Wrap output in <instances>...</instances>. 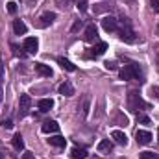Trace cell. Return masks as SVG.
<instances>
[{
	"label": "cell",
	"mask_w": 159,
	"mask_h": 159,
	"mask_svg": "<svg viewBox=\"0 0 159 159\" xmlns=\"http://www.w3.org/2000/svg\"><path fill=\"white\" fill-rule=\"evenodd\" d=\"M120 78L124 80V81H129V80H143V70H141L139 63L124 65V69H120Z\"/></svg>",
	"instance_id": "1"
},
{
	"label": "cell",
	"mask_w": 159,
	"mask_h": 159,
	"mask_svg": "<svg viewBox=\"0 0 159 159\" xmlns=\"http://www.w3.org/2000/svg\"><path fill=\"white\" fill-rule=\"evenodd\" d=\"M128 109L133 111V113H137L141 109H148V104L141 98V94L137 91H129L128 93Z\"/></svg>",
	"instance_id": "2"
},
{
	"label": "cell",
	"mask_w": 159,
	"mask_h": 159,
	"mask_svg": "<svg viewBox=\"0 0 159 159\" xmlns=\"http://www.w3.org/2000/svg\"><path fill=\"white\" fill-rule=\"evenodd\" d=\"M120 35V41H124V43H135V32H133V28H131V24L128 22V19H124V22H122V30L119 32Z\"/></svg>",
	"instance_id": "3"
},
{
	"label": "cell",
	"mask_w": 159,
	"mask_h": 159,
	"mask_svg": "<svg viewBox=\"0 0 159 159\" xmlns=\"http://www.w3.org/2000/svg\"><path fill=\"white\" fill-rule=\"evenodd\" d=\"M102 28L106 30V32H117L119 30V20L115 19V17H104L102 19Z\"/></svg>",
	"instance_id": "4"
},
{
	"label": "cell",
	"mask_w": 159,
	"mask_h": 159,
	"mask_svg": "<svg viewBox=\"0 0 159 159\" xmlns=\"http://www.w3.org/2000/svg\"><path fill=\"white\" fill-rule=\"evenodd\" d=\"M135 141H137L139 144H150L152 133L146 131V129H137V131H135Z\"/></svg>",
	"instance_id": "5"
},
{
	"label": "cell",
	"mask_w": 159,
	"mask_h": 159,
	"mask_svg": "<svg viewBox=\"0 0 159 159\" xmlns=\"http://www.w3.org/2000/svg\"><path fill=\"white\" fill-rule=\"evenodd\" d=\"M22 46H24V50H26L28 54H35L37 48H39V41H37V37H26Z\"/></svg>",
	"instance_id": "6"
},
{
	"label": "cell",
	"mask_w": 159,
	"mask_h": 159,
	"mask_svg": "<svg viewBox=\"0 0 159 159\" xmlns=\"http://www.w3.org/2000/svg\"><path fill=\"white\" fill-rule=\"evenodd\" d=\"M41 129H43V133H57L59 131V124L56 120H46V122H43Z\"/></svg>",
	"instance_id": "7"
},
{
	"label": "cell",
	"mask_w": 159,
	"mask_h": 159,
	"mask_svg": "<svg viewBox=\"0 0 159 159\" xmlns=\"http://www.w3.org/2000/svg\"><path fill=\"white\" fill-rule=\"evenodd\" d=\"M56 19H57V15H56V13L46 11V13H43V15H41V19H39V20H41V26H43V28H46V26H48V24H52Z\"/></svg>",
	"instance_id": "8"
},
{
	"label": "cell",
	"mask_w": 159,
	"mask_h": 159,
	"mask_svg": "<svg viewBox=\"0 0 159 159\" xmlns=\"http://www.w3.org/2000/svg\"><path fill=\"white\" fill-rule=\"evenodd\" d=\"M35 72L39 76H43V78H50L52 76V69L48 65H44V63H35Z\"/></svg>",
	"instance_id": "9"
},
{
	"label": "cell",
	"mask_w": 159,
	"mask_h": 159,
	"mask_svg": "<svg viewBox=\"0 0 159 159\" xmlns=\"http://www.w3.org/2000/svg\"><path fill=\"white\" fill-rule=\"evenodd\" d=\"M37 107H39V111L46 113V111H50L54 107V100L52 98H41L39 102H37Z\"/></svg>",
	"instance_id": "10"
},
{
	"label": "cell",
	"mask_w": 159,
	"mask_h": 159,
	"mask_svg": "<svg viewBox=\"0 0 159 159\" xmlns=\"http://www.w3.org/2000/svg\"><path fill=\"white\" fill-rule=\"evenodd\" d=\"M111 137L115 139V143L120 144V146H126V144H128V137H126V133L120 131V129H115V131L111 133Z\"/></svg>",
	"instance_id": "11"
},
{
	"label": "cell",
	"mask_w": 159,
	"mask_h": 159,
	"mask_svg": "<svg viewBox=\"0 0 159 159\" xmlns=\"http://www.w3.org/2000/svg\"><path fill=\"white\" fill-rule=\"evenodd\" d=\"M59 94H63V96H72V94H74L72 83H70V81H63V83L59 85Z\"/></svg>",
	"instance_id": "12"
},
{
	"label": "cell",
	"mask_w": 159,
	"mask_h": 159,
	"mask_svg": "<svg viewBox=\"0 0 159 159\" xmlns=\"http://www.w3.org/2000/svg\"><path fill=\"white\" fill-rule=\"evenodd\" d=\"M30 106H32V98H30V94H20V100H19V107H20V111L26 113V111L30 109Z\"/></svg>",
	"instance_id": "13"
},
{
	"label": "cell",
	"mask_w": 159,
	"mask_h": 159,
	"mask_svg": "<svg viewBox=\"0 0 159 159\" xmlns=\"http://www.w3.org/2000/svg\"><path fill=\"white\" fill-rule=\"evenodd\" d=\"M48 143H50L52 146H57V148H65V146H67V139L61 137V135H54V137H50Z\"/></svg>",
	"instance_id": "14"
},
{
	"label": "cell",
	"mask_w": 159,
	"mask_h": 159,
	"mask_svg": "<svg viewBox=\"0 0 159 159\" xmlns=\"http://www.w3.org/2000/svg\"><path fill=\"white\" fill-rule=\"evenodd\" d=\"M111 148H113V143H111L109 139H104V141L98 143V148H96V150H98L100 154H109Z\"/></svg>",
	"instance_id": "15"
},
{
	"label": "cell",
	"mask_w": 159,
	"mask_h": 159,
	"mask_svg": "<svg viewBox=\"0 0 159 159\" xmlns=\"http://www.w3.org/2000/svg\"><path fill=\"white\" fill-rule=\"evenodd\" d=\"M13 32H15L17 35H24V34L28 32V26H26L22 20H13Z\"/></svg>",
	"instance_id": "16"
},
{
	"label": "cell",
	"mask_w": 159,
	"mask_h": 159,
	"mask_svg": "<svg viewBox=\"0 0 159 159\" xmlns=\"http://www.w3.org/2000/svg\"><path fill=\"white\" fill-rule=\"evenodd\" d=\"M96 35H98V32H96V26L94 24H89L87 28H85V41H94L96 39Z\"/></svg>",
	"instance_id": "17"
},
{
	"label": "cell",
	"mask_w": 159,
	"mask_h": 159,
	"mask_svg": "<svg viewBox=\"0 0 159 159\" xmlns=\"http://www.w3.org/2000/svg\"><path fill=\"white\" fill-rule=\"evenodd\" d=\"M107 50V43H98V44H94L93 48H91V56H102L104 52Z\"/></svg>",
	"instance_id": "18"
},
{
	"label": "cell",
	"mask_w": 159,
	"mask_h": 159,
	"mask_svg": "<svg viewBox=\"0 0 159 159\" xmlns=\"http://www.w3.org/2000/svg\"><path fill=\"white\" fill-rule=\"evenodd\" d=\"M57 63H59V67L61 69H65V70H69V72H74L76 70V65H72L69 59H65V57H57Z\"/></svg>",
	"instance_id": "19"
},
{
	"label": "cell",
	"mask_w": 159,
	"mask_h": 159,
	"mask_svg": "<svg viewBox=\"0 0 159 159\" xmlns=\"http://www.w3.org/2000/svg\"><path fill=\"white\" fill-rule=\"evenodd\" d=\"M70 157L72 159H85L87 157V150L85 148H72V152H70Z\"/></svg>",
	"instance_id": "20"
},
{
	"label": "cell",
	"mask_w": 159,
	"mask_h": 159,
	"mask_svg": "<svg viewBox=\"0 0 159 159\" xmlns=\"http://www.w3.org/2000/svg\"><path fill=\"white\" fill-rule=\"evenodd\" d=\"M13 148L15 150H22L24 148V141H22V135L20 133H15L13 135Z\"/></svg>",
	"instance_id": "21"
},
{
	"label": "cell",
	"mask_w": 159,
	"mask_h": 159,
	"mask_svg": "<svg viewBox=\"0 0 159 159\" xmlns=\"http://www.w3.org/2000/svg\"><path fill=\"white\" fill-rule=\"evenodd\" d=\"M89 106H91V98H89V96H83V109H81V111H83L85 117L89 115Z\"/></svg>",
	"instance_id": "22"
},
{
	"label": "cell",
	"mask_w": 159,
	"mask_h": 159,
	"mask_svg": "<svg viewBox=\"0 0 159 159\" xmlns=\"http://www.w3.org/2000/svg\"><path fill=\"white\" fill-rule=\"evenodd\" d=\"M141 159H159V156L154 152H141Z\"/></svg>",
	"instance_id": "23"
},
{
	"label": "cell",
	"mask_w": 159,
	"mask_h": 159,
	"mask_svg": "<svg viewBox=\"0 0 159 159\" xmlns=\"http://www.w3.org/2000/svg\"><path fill=\"white\" fill-rule=\"evenodd\" d=\"M137 122H141V124H146V126H148V124H152V122H150V119H148L146 115H137Z\"/></svg>",
	"instance_id": "24"
},
{
	"label": "cell",
	"mask_w": 159,
	"mask_h": 159,
	"mask_svg": "<svg viewBox=\"0 0 159 159\" xmlns=\"http://www.w3.org/2000/svg\"><path fill=\"white\" fill-rule=\"evenodd\" d=\"M7 11H9V13H15V11H17V4H15L13 0L7 2Z\"/></svg>",
	"instance_id": "25"
},
{
	"label": "cell",
	"mask_w": 159,
	"mask_h": 159,
	"mask_svg": "<svg viewBox=\"0 0 159 159\" xmlns=\"http://www.w3.org/2000/svg\"><path fill=\"white\" fill-rule=\"evenodd\" d=\"M150 6L156 13H159V0H150Z\"/></svg>",
	"instance_id": "26"
},
{
	"label": "cell",
	"mask_w": 159,
	"mask_h": 159,
	"mask_svg": "<svg viewBox=\"0 0 159 159\" xmlns=\"http://www.w3.org/2000/svg\"><path fill=\"white\" fill-rule=\"evenodd\" d=\"M106 69H109V70H115V69H117L115 61H106Z\"/></svg>",
	"instance_id": "27"
},
{
	"label": "cell",
	"mask_w": 159,
	"mask_h": 159,
	"mask_svg": "<svg viewBox=\"0 0 159 159\" xmlns=\"http://www.w3.org/2000/svg\"><path fill=\"white\" fill-rule=\"evenodd\" d=\"M150 93H152V96H154V98H157V100H159V87H152V89H150Z\"/></svg>",
	"instance_id": "28"
},
{
	"label": "cell",
	"mask_w": 159,
	"mask_h": 159,
	"mask_svg": "<svg viewBox=\"0 0 159 159\" xmlns=\"http://www.w3.org/2000/svg\"><path fill=\"white\" fill-rule=\"evenodd\" d=\"M78 9L80 11H87V2H78Z\"/></svg>",
	"instance_id": "29"
},
{
	"label": "cell",
	"mask_w": 159,
	"mask_h": 159,
	"mask_svg": "<svg viewBox=\"0 0 159 159\" xmlns=\"http://www.w3.org/2000/svg\"><path fill=\"white\" fill-rule=\"evenodd\" d=\"M2 126H4V128H7V129H11V128H13V122H11V120H4V122H2Z\"/></svg>",
	"instance_id": "30"
},
{
	"label": "cell",
	"mask_w": 159,
	"mask_h": 159,
	"mask_svg": "<svg viewBox=\"0 0 159 159\" xmlns=\"http://www.w3.org/2000/svg\"><path fill=\"white\" fill-rule=\"evenodd\" d=\"M22 159H35V156H34L32 152H24V154H22Z\"/></svg>",
	"instance_id": "31"
},
{
	"label": "cell",
	"mask_w": 159,
	"mask_h": 159,
	"mask_svg": "<svg viewBox=\"0 0 159 159\" xmlns=\"http://www.w3.org/2000/svg\"><path fill=\"white\" fill-rule=\"evenodd\" d=\"M80 28H81V20H76V22H74V26H72V32H78Z\"/></svg>",
	"instance_id": "32"
},
{
	"label": "cell",
	"mask_w": 159,
	"mask_h": 159,
	"mask_svg": "<svg viewBox=\"0 0 159 159\" xmlns=\"http://www.w3.org/2000/svg\"><path fill=\"white\" fill-rule=\"evenodd\" d=\"M126 2H131V4H133V2H135V0H126Z\"/></svg>",
	"instance_id": "33"
},
{
	"label": "cell",
	"mask_w": 159,
	"mask_h": 159,
	"mask_svg": "<svg viewBox=\"0 0 159 159\" xmlns=\"http://www.w3.org/2000/svg\"><path fill=\"white\" fill-rule=\"evenodd\" d=\"M157 141H159V129H157Z\"/></svg>",
	"instance_id": "34"
},
{
	"label": "cell",
	"mask_w": 159,
	"mask_h": 159,
	"mask_svg": "<svg viewBox=\"0 0 159 159\" xmlns=\"http://www.w3.org/2000/svg\"><path fill=\"white\" fill-rule=\"evenodd\" d=\"M0 159H4V157H2V154H0Z\"/></svg>",
	"instance_id": "35"
},
{
	"label": "cell",
	"mask_w": 159,
	"mask_h": 159,
	"mask_svg": "<svg viewBox=\"0 0 159 159\" xmlns=\"http://www.w3.org/2000/svg\"><path fill=\"white\" fill-rule=\"evenodd\" d=\"M119 159H124V157H119Z\"/></svg>",
	"instance_id": "36"
}]
</instances>
